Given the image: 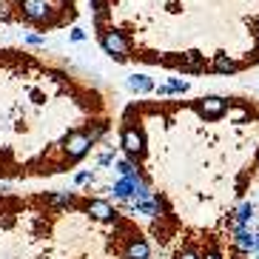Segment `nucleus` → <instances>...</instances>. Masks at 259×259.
I'll return each mask as SVG.
<instances>
[{"mask_svg":"<svg viewBox=\"0 0 259 259\" xmlns=\"http://www.w3.org/2000/svg\"><path fill=\"white\" fill-rule=\"evenodd\" d=\"M248 117H251V108L245 106V103L228 106V120H231V122H248Z\"/></svg>","mask_w":259,"mask_h":259,"instance_id":"obj_9","label":"nucleus"},{"mask_svg":"<svg viewBox=\"0 0 259 259\" xmlns=\"http://www.w3.org/2000/svg\"><path fill=\"white\" fill-rule=\"evenodd\" d=\"M202 259H222V253L217 251V248H208V251L202 253Z\"/></svg>","mask_w":259,"mask_h":259,"instance_id":"obj_13","label":"nucleus"},{"mask_svg":"<svg viewBox=\"0 0 259 259\" xmlns=\"http://www.w3.org/2000/svg\"><path fill=\"white\" fill-rule=\"evenodd\" d=\"M253 213H256V205L253 202H242V205L234 211V225H248L253 220Z\"/></svg>","mask_w":259,"mask_h":259,"instance_id":"obj_8","label":"nucleus"},{"mask_svg":"<svg viewBox=\"0 0 259 259\" xmlns=\"http://www.w3.org/2000/svg\"><path fill=\"white\" fill-rule=\"evenodd\" d=\"M253 37H256V43H259V23H253Z\"/></svg>","mask_w":259,"mask_h":259,"instance_id":"obj_14","label":"nucleus"},{"mask_svg":"<svg viewBox=\"0 0 259 259\" xmlns=\"http://www.w3.org/2000/svg\"><path fill=\"white\" fill-rule=\"evenodd\" d=\"M168 85H171V94H185V92H188V83H185V80H180V77H171V80H168Z\"/></svg>","mask_w":259,"mask_h":259,"instance_id":"obj_12","label":"nucleus"},{"mask_svg":"<svg viewBox=\"0 0 259 259\" xmlns=\"http://www.w3.org/2000/svg\"><path fill=\"white\" fill-rule=\"evenodd\" d=\"M140 231L108 199L0 191V259H131Z\"/></svg>","mask_w":259,"mask_h":259,"instance_id":"obj_2","label":"nucleus"},{"mask_svg":"<svg viewBox=\"0 0 259 259\" xmlns=\"http://www.w3.org/2000/svg\"><path fill=\"white\" fill-rule=\"evenodd\" d=\"M194 111H197L202 120H220V117L228 114V100L220 97V94H202V97L194 103Z\"/></svg>","mask_w":259,"mask_h":259,"instance_id":"obj_4","label":"nucleus"},{"mask_svg":"<svg viewBox=\"0 0 259 259\" xmlns=\"http://www.w3.org/2000/svg\"><path fill=\"white\" fill-rule=\"evenodd\" d=\"M77 20V0H0V23L57 31Z\"/></svg>","mask_w":259,"mask_h":259,"instance_id":"obj_3","label":"nucleus"},{"mask_svg":"<svg viewBox=\"0 0 259 259\" xmlns=\"http://www.w3.org/2000/svg\"><path fill=\"white\" fill-rule=\"evenodd\" d=\"M174 259H202V253H199L197 248H191V245H185V248H180V251L174 253Z\"/></svg>","mask_w":259,"mask_h":259,"instance_id":"obj_11","label":"nucleus"},{"mask_svg":"<svg viewBox=\"0 0 259 259\" xmlns=\"http://www.w3.org/2000/svg\"><path fill=\"white\" fill-rule=\"evenodd\" d=\"M256 253H259V234H256Z\"/></svg>","mask_w":259,"mask_h":259,"instance_id":"obj_15","label":"nucleus"},{"mask_svg":"<svg viewBox=\"0 0 259 259\" xmlns=\"http://www.w3.org/2000/svg\"><path fill=\"white\" fill-rule=\"evenodd\" d=\"M256 259H259V253H256Z\"/></svg>","mask_w":259,"mask_h":259,"instance_id":"obj_16","label":"nucleus"},{"mask_svg":"<svg viewBox=\"0 0 259 259\" xmlns=\"http://www.w3.org/2000/svg\"><path fill=\"white\" fill-rule=\"evenodd\" d=\"M128 85H131V89H134L137 94H148V92H154V83H151V80H148L145 74H134V77L128 80Z\"/></svg>","mask_w":259,"mask_h":259,"instance_id":"obj_10","label":"nucleus"},{"mask_svg":"<svg viewBox=\"0 0 259 259\" xmlns=\"http://www.w3.org/2000/svg\"><path fill=\"white\" fill-rule=\"evenodd\" d=\"M211 71H213V74L228 77V74H236V71H239V63H236L234 57H231V54H213Z\"/></svg>","mask_w":259,"mask_h":259,"instance_id":"obj_7","label":"nucleus"},{"mask_svg":"<svg viewBox=\"0 0 259 259\" xmlns=\"http://www.w3.org/2000/svg\"><path fill=\"white\" fill-rule=\"evenodd\" d=\"M111 131L100 89L69 63L0 46V180L66 174Z\"/></svg>","mask_w":259,"mask_h":259,"instance_id":"obj_1","label":"nucleus"},{"mask_svg":"<svg viewBox=\"0 0 259 259\" xmlns=\"http://www.w3.org/2000/svg\"><path fill=\"white\" fill-rule=\"evenodd\" d=\"M234 245L239 248V253L256 251V234L248 225H234Z\"/></svg>","mask_w":259,"mask_h":259,"instance_id":"obj_6","label":"nucleus"},{"mask_svg":"<svg viewBox=\"0 0 259 259\" xmlns=\"http://www.w3.org/2000/svg\"><path fill=\"white\" fill-rule=\"evenodd\" d=\"M168 66H177L183 74H202L205 71V54L197 52V49H188L183 54H174V57H165Z\"/></svg>","mask_w":259,"mask_h":259,"instance_id":"obj_5","label":"nucleus"}]
</instances>
